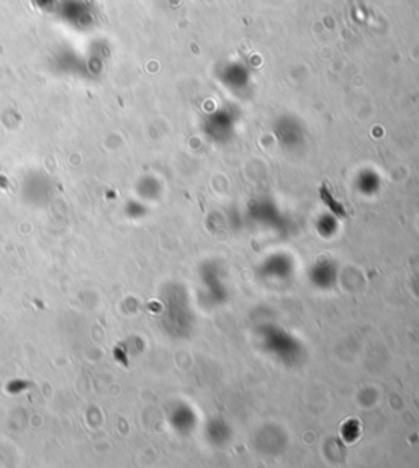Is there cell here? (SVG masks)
I'll use <instances>...</instances> for the list:
<instances>
[{
  "instance_id": "6da1fadb",
  "label": "cell",
  "mask_w": 419,
  "mask_h": 468,
  "mask_svg": "<svg viewBox=\"0 0 419 468\" xmlns=\"http://www.w3.org/2000/svg\"><path fill=\"white\" fill-rule=\"evenodd\" d=\"M321 195H323V198H325V203H326V205H330V208H331L332 211L336 213V215H339V216H346V211H344V208H342L341 205H337V203H336L334 200H332L330 193L326 192V188H323V190H321Z\"/></svg>"
}]
</instances>
